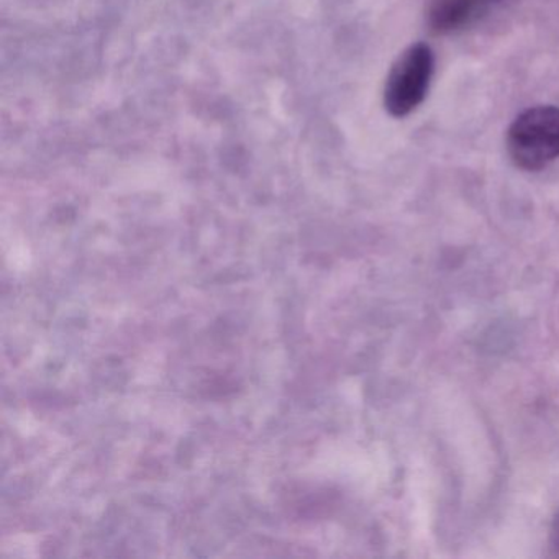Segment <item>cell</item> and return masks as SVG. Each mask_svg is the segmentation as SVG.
<instances>
[{"label":"cell","instance_id":"cell-2","mask_svg":"<svg viewBox=\"0 0 559 559\" xmlns=\"http://www.w3.org/2000/svg\"><path fill=\"white\" fill-rule=\"evenodd\" d=\"M433 70V51L428 45L415 44L408 47L392 64L385 81V110L395 119L414 112L427 97Z\"/></svg>","mask_w":559,"mask_h":559},{"label":"cell","instance_id":"cell-4","mask_svg":"<svg viewBox=\"0 0 559 559\" xmlns=\"http://www.w3.org/2000/svg\"><path fill=\"white\" fill-rule=\"evenodd\" d=\"M551 539L552 546H555L556 551L559 552V515L556 516L555 523H552Z\"/></svg>","mask_w":559,"mask_h":559},{"label":"cell","instance_id":"cell-1","mask_svg":"<svg viewBox=\"0 0 559 559\" xmlns=\"http://www.w3.org/2000/svg\"><path fill=\"white\" fill-rule=\"evenodd\" d=\"M510 158L525 171H539L559 158V107L538 106L520 114L509 132Z\"/></svg>","mask_w":559,"mask_h":559},{"label":"cell","instance_id":"cell-3","mask_svg":"<svg viewBox=\"0 0 559 559\" xmlns=\"http://www.w3.org/2000/svg\"><path fill=\"white\" fill-rule=\"evenodd\" d=\"M506 0H430L427 21L437 34L463 31L486 17Z\"/></svg>","mask_w":559,"mask_h":559}]
</instances>
